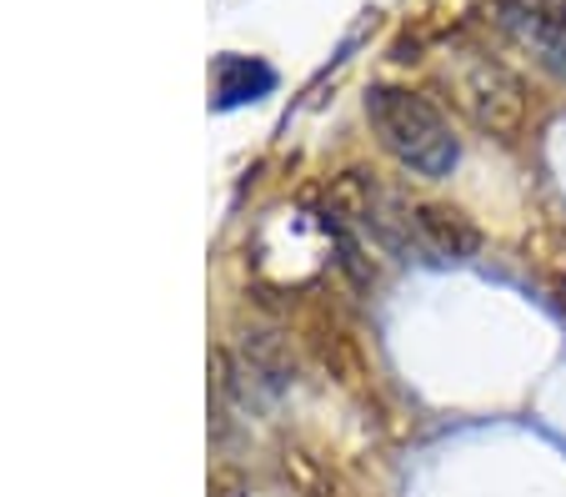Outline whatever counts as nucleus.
I'll list each match as a JSON object with an SVG mask.
<instances>
[{"mask_svg":"<svg viewBox=\"0 0 566 497\" xmlns=\"http://www.w3.org/2000/svg\"><path fill=\"white\" fill-rule=\"evenodd\" d=\"M271 65L251 61V55H226L221 65H216V101L221 106H241V101H256L271 91Z\"/></svg>","mask_w":566,"mask_h":497,"instance_id":"nucleus-4","label":"nucleus"},{"mask_svg":"<svg viewBox=\"0 0 566 497\" xmlns=\"http://www.w3.org/2000/svg\"><path fill=\"white\" fill-rule=\"evenodd\" d=\"M451 86H457L461 106L471 111V116L481 121V126H516L522 121V81L506 71V65H496L492 55H467V61L451 71Z\"/></svg>","mask_w":566,"mask_h":497,"instance_id":"nucleus-3","label":"nucleus"},{"mask_svg":"<svg viewBox=\"0 0 566 497\" xmlns=\"http://www.w3.org/2000/svg\"><path fill=\"white\" fill-rule=\"evenodd\" d=\"M492 21L532 51L536 65L566 81V0H496Z\"/></svg>","mask_w":566,"mask_h":497,"instance_id":"nucleus-2","label":"nucleus"},{"mask_svg":"<svg viewBox=\"0 0 566 497\" xmlns=\"http://www.w3.org/2000/svg\"><path fill=\"white\" fill-rule=\"evenodd\" d=\"M366 121L386 152L417 176H451V166L461 162L457 131L427 96H411L401 86H376L366 96Z\"/></svg>","mask_w":566,"mask_h":497,"instance_id":"nucleus-1","label":"nucleus"}]
</instances>
